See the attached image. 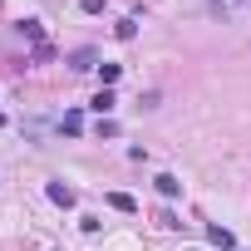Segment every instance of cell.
Listing matches in <instances>:
<instances>
[{"mask_svg": "<svg viewBox=\"0 0 251 251\" xmlns=\"http://www.w3.org/2000/svg\"><path fill=\"white\" fill-rule=\"evenodd\" d=\"M0 128H5V113H0Z\"/></svg>", "mask_w": 251, "mask_h": 251, "instance_id": "cell-13", "label": "cell"}, {"mask_svg": "<svg viewBox=\"0 0 251 251\" xmlns=\"http://www.w3.org/2000/svg\"><path fill=\"white\" fill-rule=\"evenodd\" d=\"M59 128H64L69 138H79V133H84V113H79V108H69V113L59 118Z\"/></svg>", "mask_w": 251, "mask_h": 251, "instance_id": "cell-3", "label": "cell"}, {"mask_svg": "<svg viewBox=\"0 0 251 251\" xmlns=\"http://www.w3.org/2000/svg\"><path fill=\"white\" fill-rule=\"evenodd\" d=\"M118 74H123V69H118V64H99V79H103V89H108V84H113V79H118Z\"/></svg>", "mask_w": 251, "mask_h": 251, "instance_id": "cell-9", "label": "cell"}, {"mask_svg": "<svg viewBox=\"0 0 251 251\" xmlns=\"http://www.w3.org/2000/svg\"><path fill=\"white\" fill-rule=\"evenodd\" d=\"M108 207H113V212H138V202H133L128 192H108Z\"/></svg>", "mask_w": 251, "mask_h": 251, "instance_id": "cell-5", "label": "cell"}, {"mask_svg": "<svg viewBox=\"0 0 251 251\" xmlns=\"http://www.w3.org/2000/svg\"><path fill=\"white\" fill-rule=\"evenodd\" d=\"M113 103H118V99H113V89H99V94L89 99V108H94L99 118H108V113H113Z\"/></svg>", "mask_w": 251, "mask_h": 251, "instance_id": "cell-2", "label": "cell"}, {"mask_svg": "<svg viewBox=\"0 0 251 251\" xmlns=\"http://www.w3.org/2000/svg\"><path fill=\"white\" fill-rule=\"evenodd\" d=\"M45 197H50L54 207H74V187H64L59 177H54V182H45Z\"/></svg>", "mask_w": 251, "mask_h": 251, "instance_id": "cell-1", "label": "cell"}, {"mask_svg": "<svg viewBox=\"0 0 251 251\" xmlns=\"http://www.w3.org/2000/svg\"><path fill=\"white\" fill-rule=\"evenodd\" d=\"M103 5H108V0H84V10H89V15H99Z\"/></svg>", "mask_w": 251, "mask_h": 251, "instance_id": "cell-12", "label": "cell"}, {"mask_svg": "<svg viewBox=\"0 0 251 251\" xmlns=\"http://www.w3.org/2000/svg\"><path fill=\"white\" fill-rule=\"evenodd\" d=\"M94 59H99V54H94V50H79V54H74V59H69V69H79V74H84V69H94Z\"/></svg>", "mask_w": 251, "mask_h": 251, "instance_id": "cell-6", "label": "cell"}, {"mask_svg": "<svg viewBox=\"0 0 251 251\" xmlns=\"http://www.w3.org/2000/svg\"><path fill=\"white\" fill-rule=\"evenodd\" d=\"M113 35H118V40H133V35H138V25H133V20H118V25H113Z\"/></svg>", "mask_w": 251, "mask_h": 251, "instance_id": "cell-8", "label": "cell"}, {"mask_svg": "<svg viewBox=\"0 0 251 251\" xmlns=\"http://www.w3.org/2000/svg\"><path fill=\"white\" fill-rule=\"evenodd\" d=\"M207 241H212V246H222V251H231V246H236V236H231L226 226H207Z\"/></svg>", "mask_w": 251, "mask_h": 251, "instance_id": "cell-4", "label": "cell"}, {"mask_svg": "<svg viewBox=\"0 0 251 251\" xmlns=\"http://www.w3.org/2000/svg\"><path fill=\"white\" fill-rule=\"evenodd\" d=\"M158 192H163V197H177V192H182V182H177L173 173H163V177H158Z\"/></svg>", "mask_w": 251, "mask_h": 251, "instance_id": "cell-7", "label": "cell"}, {"mask_svg": "<svg viewBox=\"0 0 251 251\" xmlns=\"http://www.w3.org/2000/svg\"><path fill=\"white\" fill-rule=\"evenodd\" d=\"M99 138H118V123L113 118H99Z\"/></svg>", "mask_w": 251, "mask_h": 251, "instance_id": "cell-10", "label": "cell"}, {"mask_svg": "<svg viewBox=\"0 0 251 251\" xmlns=\"http://www.w3.org/2000/svg\"><path fill=\"white\" fill-rule=\"evenodd\" d=\"M158 226H182V222H177V212H173V207H163V212H158Z\"/></svg>", "mask_w": 251, "mask_h": 251, "instance_id": "cell-11", "label": "cell"}]
</instances>
